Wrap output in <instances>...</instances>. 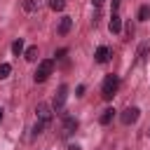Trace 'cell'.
Segmentation results:
<instances>
[{
  "label": "cell",
  "instance_id": "obj_23",
  "mask_svg": "<svg viewBox=\"0 0 150 150\" xmlns=\"http://www.w3.org/2000/svg\"><path fill=\"white\" fill-rule=\"evenodd\" d=\"M68 150H80V145H68Z\"/></svg>",
  "mask_w": 150,
  "mask_h": 150
},
{
  "label": "cell",
  "instance_id": "obj_8",
  "mask_svg": "<svg viewBox=\"0 0 150 150\" xmlns=\"http://www.w3.org/2000/svg\"><path fill=\"white\" fill-rule=\"evenodd\" d=\"M108 28H110V33H120V30H122V16H120L117 12H112V16H110V23H108Z\"/></svg>",
  "mask_w": 150,
  "mask_h": 150
},
{
  "label": "cell",
  "instance_id": "obj_4",
  "mask_svg": "<svg viewBox=\"0 0 150 150\" xmlns=\"http://www.w3.org/2000/svg\"><path fill=\"white\" fill-rule=\"evenodd\" d=\"M66 98H68V87H66V84H61V87L56 89V94H54V103H52V108H54V110L63 108Z\"/></svg>",
  "mask_w": 150,
  "mask_h": 150
},
{
  "label": "cell",
  "instance_id": "obj_3",
  "mask_svg": "<svg viewBox=\"0 0 150 150\" xmlns=\"http://www.w3.org/2000/svg\"><path fill=\"white\" fill-rule=\"evenodd\" d=\"M138 117H141V110H138L136 105H129V108H124V110L120 112V122H122V124H127V127H129V124H134Z\"/></svg>",
  "mask_w": 150,
  "mask_h": 150
},
{
  "label": "cell",
  "instance_id": "obj_10",
  "mask_svg": "<svg viewBox=\"0 0 150 150\" xmlns=\"http://www.w3.org/2000/svg\"><path fill=\"white\" fill-rule=\"evenodd\" d=\"M77 129V120L75 117H63V134H73Z\"/></svg>",
  "mask_w": 150,
  "mask_h": 150
},
{
  "label": "cell",
  "instance_id": "obj_11",
  "mask_svg": "<svg viewBox=\"0 0 150 150\" xmlns=\"http://www.w3.org/2000/svg\"><path fill=\"white\" fill-rule=\"evenodd\" d=\"M23 56H26V61H35V59H38V47L33 45V47L23 49Z\"/></svg>",
  "mask_w": 150,
  "mask_h": 150
},
{
  "label": "cell",
  "instance_id": "obj_5",
  "mask_svg": "<svg viewBox=\"0 0 150 150\" xmlns=\"http://www.w3.org/2000/svg\"><path fill=\"white\" fill-rule=\"evenodd\" d=\"M35 115H38V120H40V122L49 124V122H52V105H47V103H38Z\"/></svg>",
  "mask_w": 150,
  "mask_h": 150
},
{
  "label": "cell",
  "instance_id": "obj_7",
  "mask_svg": "<svg viewBox=\"0 0 150 150\" xmlns=\"http://www.w3.org/2000/svg\"><path fill=\"white\" fill-rule=\"evenodd\" d=\"M108 59H110V49H108L105 45H101V47L96 49V54H94V61H96V63H108Z\"/></svg>",
  "mask_w": 150,
  "mask_h": 150
},
{
  "label": "cell",
  "instance_id": "obj_20",
  "mask_svg": "<svg viewBox=\"0 0 150 150\" xmlns=\"http://www.w3.org/2000/svg\"><path fill=\"white\" fill-rule=\"evenodd\" d=\"M75 96H84V84H80V87H77V94H75Z\"/></svg>",
  "mask_w": 150,
  "mask_h": 150
},
{
  "label": "cell",
  "instance_id": "obj_17",
  "mask_svg": "<svg viewBox=\"0 0 150 150\" xmlns=\"http://www.w3.org/2000/svg\"><path fill=\"white\" fill-rule=\"evenodd\" d=\"M9 73H12V66L9 63H0V80L9 77Z\"/></svg>",
  "mask_w": 150,
  "mask_h": 150
},
{
  "label": "cell",
  "instance_id": "obj_12",
  "mask_svg": "<svg viewBox=\"0 0 150 150\" xmlns=\"http://www.w3.org/2000/svg\"><path fill=\"white\" fill-rule=\"evenodd\" d=\"M138 21H150V5H143L138 9Z\"/></svg>",
  "mask_w": 150,
  "mask_h": 150
},
{
  "label": "cell",
  "instance_id": "obj_15",
  "mask_svg": "<svg viewBox=\"0 0 150 150\" xmlns=\"http://www.w3.org/2000/svg\"><path fill=\"white\" fill-rule=\"evenodd\" d=\"M66 7V0H49V9H54V12H61Z\"/></svg>",
  "mask_w": 150,
  "mask_h": 150
},
{
  "label": "cell",
  "instance_id": "obj_21",
  "mask_svg": "<svg viewBox=\"0 0 150 150\" xmlns=\"http://www.w3.org/2000/svg\"><path fill=\"white\" fill-rule=\"evenodd\" d=\"M103 2H105V0H91V5H94V7H96V9H98V7H101V5H103Z\"/></svg>",
  "mask_w": 150,
  "mask_h": 150
},
{
  "label": "cell",
  "instance_id": "obj_14",
  "mask_svg": "<svg viewBox=\"0 0 150 150\" xmlns=\"http://www.w3.org/2000/svg\"><path fill=\"white\" fill-rule=\"evenodd\" d=\"M148 54H150V42H143L138 47V59H148Z\"/></svg>",
  "mask_w": 150,
  "mask_h": 150
},
{
  "label": "cell",
  "instance_id": "obj_6",
  "mask_svg": "<svg viewBox=\"0 0 150 150\" xmlns=\"http://www.w3.org/2000/svg\"><path fill=\"white\" fill-rule=\"evenodd\" d=\"M70 28H73V19H70V16H61L56 33H59V35H68V33H70Z\"/></svg>",
  "mask_w": 150,
  "mask_h": 150
},
{
  "label": "cell",
  "instance_id": "obj_19",
  "mask_svg": "<svg viewBox=\"0 0 150 150\" xmlns=\"http://www.w3.org/2000/svg\"><path fill=\"white\" fill-rule=\"evenodd\" d=\"M54 56H56V59H63V56H66V49H59V52H56Z\"/></svg>",
  "mask_w": 150,
  "mask_h": 150
},
{
  "label": "cell",
  "instance_id": "obj_9",
  "mask_svg": "<svg viewBox=\"0 0 150 150\" xmlns=\"http://www.w3.org/2000/svg\"><path fill=\"white\" fill-rule=\"evenodd\" d=\"M112 120H115V108H105V110L101 112V117H98L101 124H110Z\"/></svg>",
  "mask_w": 150,
  "mask_h": 150
},
{
  "label": "cell",
  "instance_id": "obj_24",
  "mask_svg": "<svg viewBox=\"0 0 150 150\" xmlns=\"http://www.w3.org/2000/svg\"><path fill=\"white\" fill-rule=\"evenodd\" d=\"M0 120H2V110H0Z\"/></svg>",
  "mask_w": 150,
  "mask_h": 150
},
{
  "label": "cell",
  "instance_id": "obj_1",
  "mask_svg": "<svg viewBox=\"0 0 150 150\" xmlns=\"http://www.w3.org/2000/svg\"><path fill=\"white\" fill-rule=\"evenodd\" d=\"M117 89H120V77L117 75H105V80H103V84H101V96L105 98V101H110L115 94H117Z\"/></svg>",
  "mask_w": 150,
  "mask_h": 150
},
{
  "label": "cell",
  "instance_id": "obj_13",
  "mask_svg": "<svg viewBox=\"0 0 150 150\" xmlns=\"http://www.w3.org/2000/svg\"><path fill=\"white\" fill-rule=\"evenodd\" d=\"M12 52H14L16 56H21V54H23V40H21V38L12 42Z\"/></svg>",
  "mask_w": 150,
  "mask_h": 150
},
{
  "label": "cell",
  "instance_id": "obj_16",
  "mask_svg": "<svg viewBox=\"0 0 150 150\" xmlns=\"http://www.w3.org/2000/svg\"><path fill=\"white\" fill-rule=\"evenodd\" d=\"M21 5H23L26 12H35V9H38V0H23Z\"/></svg>",
  "mask_w": 150,
  "mask_h": 150
},
{
  "label": "cell",
  "instance_id": "obj_22",
  "mask_svg": "<svg viewBox=\"0 0 150 150\" xmlns=\"http://www.w3.org/2000/svg\"><path fill=\"white\" fill-rule=\"evenodd\" d=\"M120 2H122V0H112V9H115V12H117V7H120Z\"/></svg>",
  "mask_w": 150,
  "mask_h": 150
},
{
  "label": "cell",
  "instance_id": "obj_18",
  "mask_svg": "<svg viewBox=\"0 0 150 150\" xmlns=\"http://www.w3.org/2000/svg\"><path fill=\"white\" fill-rule=\"evenodd\" d=\"M45 129H47V124H45V122H40V120H38V122H35V127H33V134H35V136H38V134H42V131H45Z\"/></svg>",
  "mask_w": 150,
  "mask_h": 150
},
{
  "label": "cell",
  "instance_id": "obj_2",
  "mask_svg": "<svg viewBox=\"0 0 150 150\" xmlns=\"http://www.w3.org/2000/svg\"><path fill=\"white\" fill-rule=\"evenodd\" d=\"M52 70H54V61H52V59H45V61L38 63V70H35L33 80H35V82H47V77L52 75Z\"/></svg>",
  "mask_w": 150,
  "mask_h": 150
}]
</instances>
